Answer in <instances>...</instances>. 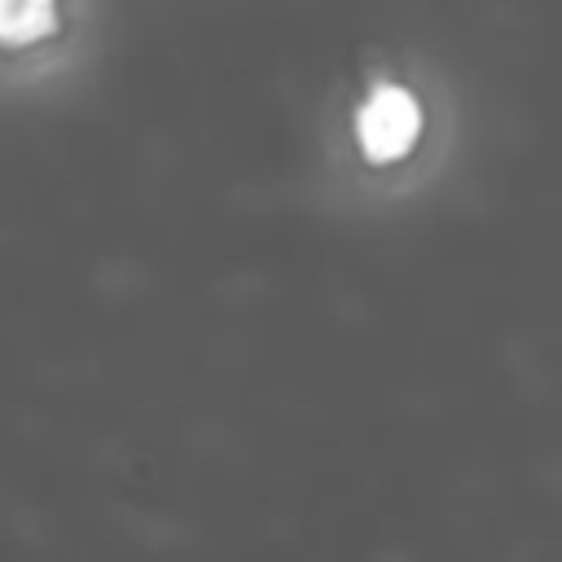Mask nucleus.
Masks as SVG:
<instances>
[{
    "instance_id": "1",
    "label": "nucleus",
    "mask_w": 562,
    "mask_h": 562,
    "mask_svg": "<svg viewBox=\"0 0 562 562\" xmlns=\"http://www.w3.org/2000/svg\"><path fill=\"white\" fill-rule=\"evenodd\" d=\"M422 136V105L404 83H378L356 110V145L369 162H400Z\"/></svg>"
},
{
    "instance_id": "2",
    "label": "nucleus",
    "mask_w": 562,
    "mask_h": 562,
    "mask_svg": "<svg viewBox=\"0 0 562 562\" xmlns=\"http://www.w3.org/2000/svg\"><path fill=\"white\" fill-rule=\"evenodd\" d=\"M57 26V0H0V44H35Z\"/></svg>"
}]
</instances>
